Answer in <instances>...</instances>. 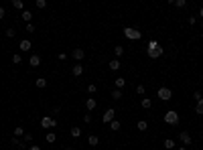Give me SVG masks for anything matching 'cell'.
Here are the masks:
<instances>
[{
    "instance_id": "cell-8",
    "label": "cell",
    "mask_w": 203,
    "mask_h": 150,
    "mask_svg": "<svg viewBox=\"0 0 203 150\" xmlns=\"http://www.w3.org/2000/svg\"><path fill=\"white\" fill-rule=\"evenodd\" d=\"M96 106H97V102L93 99V97H87V99H85V110L87 111H93V110H96Z\"/></svg>"
},
{
    "instance_id": "cell-42",
    "label": "cell",
    "mask_w": 203,
    "mask_h": 150,
    "mask_svg": "<svg viewBox=\"0 0 203 150\" xmlns=\"http://www.w3.org/2000/svg\"><path fill=\"white\" fill-rule=\"evenodd\" d=\"M29 150H41V146H29Z\"/></svg>"
},
{
    "instance_id": "cell-9",
    "label": "cell",
    "mask_w": 203,
    "mask_h": 150,
    "mask_svg": "<svg viewBox=\"0 0 203 150\" xmlns=\"http://www.w3.org/2000/svg\"><path fill=\"white\" fill-rule=\"evenodd\" d=\"M73 59H75V61H81L83 57H85V51H83V49H73Z\"/></svg>"
},
{
    "instance_id": "cell-12",
    "label": "cell",
    "mask_w": 203,
    "mask_h": 150,
    "mask_svg": "<svg viewBox=\"0 0 203 150\" xmlns=\"http://www.w3.org/2000/svg\"><path fill=\"white\" fill-rule=\"evenodd\" d=\"M71 73H73V75H75V77H79V75H81V73H83V65H81V63H77V65H73V69H71Z\"/></svg>"
},
{
    "instance_id": "cell-44",
    "label": "cell",
    "mask_w": 203,
    "mask_h": 150,
    "mask_svg": "<svg viewBox=\"0 0 203 150\" xmlns=\"http://www.w3.org/2000/svg\"><path fill=\"white\" fill-rule=\"evenodd\" d=\"M179 150H187V148H185V146H181V148H179Z\"/></svg>"
},
{
    "instance_id": "cell-39",
    "label": "cell",
    "mask_w": 203,
    "mask_h": 150,
    "mask_svg": "<svg viewBox=\"0 0 203 150\" xmlns=\"http://www.w3.org/2000/svg\"><path fill=\"white\" fill-rule=\"evenodd\" d=\"M83 122H85V124H89V122H92V116H89V114H85V116H83Z\"/></svg>"
},
{
    "instance_id": "cell-28",
    "label": "cell",
    "mask_w": 203,
    "mask_h": 150,
    "mask_svg": "<svg viewBox=\"0 0 203 150\" xmlns=\"http://www.w3.org/2000/svg\"><path fill=\"white\" fill-rule=\"evenodd\" d=\"M112 99H122V89H114L112 91Z\"/></svg>"
},
{
    "instance_id": "cell-25",
    "label": "cell",
    "mask_w": 203,
    "mask_h": 150,
    "mask_svg": "<svg viewBox=\"0 0 203 150\" xmlns=\"http://www.w3.org/2000/svg\"><path fill=\"white\" fill-rule=\"evenodd\" d=\"M173 4L177 6V8H185V6H187V0H173Z\"/></svg>"
},
{
    "instance_id": "cell-16",
    "label": "cell",
    "mask_w": 203,
    "mask_h": 150,
    "mask_svg": "<svg viewBox=\"0 0 203 150\" xmlns=\"http://www.w3.org/2000/svg\"><path fill=\"white\" fill-rule=\"evenodd\" d=\"M114 85H116V89H122V87L126 85V79H124V77H118V79H114Z\"/></svg>"
},
{
    "instance_id": "cell-27",
    "label": "cell",
    "mask_w": 203,
    "mask_h": 150,
    "mask_svg": "<svg viewBox=\"0 0 203 150\" xmlns=\"http://www.w3.org/2000/svg\"><path fill=\"white\" fill-rule=\"evenodd\" d=\"M110 128H112V130H114V132H118V130H120V122H118V120H114V122H110Z\"/></svg>"
},
{
    "instance_id": "cell-45",
    "label": "cell",
    "mask_w": 203,
    "mask_h": 150,
    "mask_svg": "<svg viewBox=\"0 0 203 150\" xmlns=\"http://www.w3.org/2000/svg\"><path fill=\"white\" fill-rule=\"evenodd\" d=\"M63 150H73V148H69V146H67V148H63Z\"/></svg>"
},
{
    "instance_id": "cell-40",
    "label": "cell",
    "mask_w": 203,
    "mask_h": 150,
    "mask_svg": "<svg viewBox=\"0 0 203 150\" xmlns=\"http://www.w3.org/2000/svg\"><path fill=\"white\" fill-rule=\"evenodd\" d=\"M193 97H195V102H199V99H203V97H201V93H199V91H195V93H193Z\"/></svg>"
},
{
    "instance_id": "cell-26",
    "label": "cell",
    "mask_w": 203,
    "mask_h": 150,
    "mask_svg": "<svg viewBox=\"0 0 203 150\" xmlns=\"http://www.w3.org/2000/svg\"><path fill=\"white\" fill-rule=\"evenodd\" d=\"M14 136H16V138L24 136V128H23V126H16V128H14Z\"/></svg>"
},
{
    "instance_id": "cell-21",
    "label": "cell",
    "mask_w": 203,
    "mask_h": 150,
    "mask_svg": "<svg viewBox=\"0 0 203 150\" xmlns=\"http://www.w3.org/2000/svg\"><path fill=\"white\" fill-rule=\"evenodd\" d=\"M10 144H12V146H16V148H24V146H23V142H20V138H16V136H12Z\"/></svg>"
},
{
    "instance_id": "cell-22",
    "label": "cell",
    "mask_w": 203,
    "mask_h": 150,
    "mask_svg": "<svg viewBox=\"0 0 203 150\" xmlns=\"http://www.w3.org/2000/svg\"><path fill=\"white\" fill-rule=\"evenodd\" d=\"M12 6H14L16 10H24V2H23V0H12Z\"/></svg>"
},
{
    "instance_id": "cell-43",
    "label": "cell",
    "mask_w": 203,
    "mask_h": 150,
    "mask_svg": "<svg viewBox=\"0 0 203 150\" xmlns=\"http://www.w3.org/2000/svg\"><path fill=\"white\" fill-rule=\"evenodd\" d=\"M199 16H201V18H203V6H201V8H199Z\"/></svg>"
},
{
    "instance_id": "cell-4",
    "label": "cell",
    "mask_w": 203,
    "mask_h": 150,
    "mask_svg": "<svg viewBox=\"0 0 203 150\" xmlns=\"http://www.w3.org/2000/svg\"><path fill=\"white\" fill-rule=\"evenodd\" d=\"M156 95H159V99H163V102H169V99H173V91H171L169 87H159Z\"/></svg>"
},
{
    "instance_id": "cell-36",
    "label": "cell",
    "mask_w": 203,
    "mask_h": 150,
    "mask_svg": "<svg viewBox=\"0 0 203 150\" xmlns=\"http://www.w3.org/2000/svg\"><path fill=\"white\" fill-rule=\"evenodd\" d=\"M20 61H23V59H20V55H19V53L12 55V63H20Z\"/></svg>"
},
{
    "instance_id": "cell-3",
    "label": "cell",
    "mask_w": 203,
    "mask_h": 150,
    "mask_svg": "<svg viewBox=\"0 0 203 150\" xmlns=\"http://www.w3.org/2000/svg\"><path fill=\"white\" fill-rule=\"evenodd\" d=\"M41 126H43L45 130H53V128L57 126V120L51 118V116H43V118H41Z\"/></svg>"
},
{
    "instance_id": "cell-7",
    "label": "cell",
    "mask_w": 203,
    "mask_h": 150,
    "mask_svg": "<svg viewBox=\"0 0 203 150\" xmlns=\"http://www.w3.org/2000/svg\"><path fill=\"white\" fill-rule=\"evenodd\" d=\"M179 138H181V142H183L185 146H189V144H191V142H193V138H191V134H189L187 130H181Z\"/></svg>"
},
{
    "instance_id": "cell-11",
    "label": "cell",
    "mask_w": 203,
    "mask_h": 150,
    "mask_svg": "<svg viewBox=\"0 0 203 150\" xmlns=\"http://www.w3.org/2000/svg\"><path fill=\"white\" fill-rule=\"evenodd\" d=\"M29 63H31V67H39V65H41V57H39V55H31Z\"/></svg>"
},
{
    "instance_id": "cell-1",
    "label": "cell",
    "mask_w": 203,
    "mask_h": 150,
    "mask_svg": "<svg viewBox=\"0 0 203 150\" xmlns=\"http://www.w3.org/2000/svg\"><path fill=\"white\" fill-rule=\"evenodd\" d=\"M164 124H169V126H177V124H179V111L169 110L167 114H164Z\"/></svg>"
},
{
    "instance_id": "cell-35",
    "label": "cell",
    "mask_w": 203,
    "mask_h": 150,
    "mask_svg": "<svg viewBox=\"0 0 203 150\" xmlns=\"http://www.w3.org/2000/svg\"><path fill=\"white\" fill-rule=\"evenodd\" d=\"M45 6H47L45 0H37V8H45Z\"/></svg>"
},
{
    "instance_id": "cell-14",
    "label": "cell",
    "mask_w": 203,
    "mask_h": 150,
    "mask_svg": "<svg viewBox=\"0 0 203 150\" xmlns=\"http://www.w3.org/2000/svg\"><path fill=\"white\" fill-rule=\"evenodd\" d=\"M140 106L144 107V110H150V107H152V99H150V97H142Z\"/></svg>"
},
{
    "instance_id": "cell-38",
    "label": "cell",
    "mask_w": 203,
    "mask_h": 150,
    "mask_svg": "<svg viewBox=\"0 0 203 150\" xmlns=\"http://www.w3.org/2000/svg\"><path fill=\"white\" fill-rule=\"evenodd\" d=\"M136 93H138V95H142V93H144V85H138V87H136Z\"/></svg>"
},
{
    "instance_id": "cell-33",
    "label": "cell",
    "mask_w": 203,
    "mask_h": 150,
    "mask_svg": "<svg viewBox=\"0 0 203 150\" xmlns=\"http://www.w3.org/2000/svg\"><path fill=\"white\" fill-rule=\"evenodd\" d=\"M96 89H97L96 83H89V85H87V91H89V93H96Z\"/></svg>"
},
{
    "instance_id": "cell-46",
    "label": "cell",
    "mask_w": 203,
    "mask_h": 150,
    "mask_svg": "<svg viewBox=\"0 0 203 150\" xmlns=\"http://www.w3.org/2000/svg\"><path fill=\"white\" fill-rule=\"evenodd\" d=\"M114 150H118V148H114Z\"/></svg>"
},
{
    "instance_id": "cell-19",
    "label": "cell",
    "mask_w": 203,
    "mask_h": 150,
    "mask_svg": "<svg viewBox=\"0 0 203 150\" xmlns=\"http://www.w3.org/2000/svg\"><path fill=\"white\" fill-rule=\"evenodd\" d=\"M195 114H199V116H203V99H199V102L195 103Z\"/></svg>"
},
{
    "instance_id": "cell-5",
    "label": "cell",
    "mask_w": 203,
    "mask_h": 150,
    "mask_svg": "<svg viewBox=\"0 0 203 150\" xmlns=\"http://www.w3.org/2000/svg\"><path fill=\"white\" fill-rule=\"evenodd\" d=\"M163 53H164V49L160 47H156V49H146V55H148L150 59H159V57H163Z\"/></svg>"
},
{
    "instance_id": "cell-34",
    "label": "cell",
    "mask_w": 203,
    "mask_h": 150,
    "mask_svg": "<svg viewBox=\"0 0 203 150\" xmlns=\"http://www.w3.org/2000/svg\"><path fill=\"white\" fill-rule=\"evenodd\" d=\"M14 34H16V30H14V29H8V30H6V37H8V39H12Z\"/></svg>"
},
{
    "instance_id": "cell-41",
    "label": "cell",
    "mask_w": 203,
    "mask_h": 150,
    "mask_svg": "<svg viewBox=\"0 0 203 150\" xmlns=\"http://www.w3.org/2000/svg\"><path fill=\"white\" fill-rule=\"evenodd\" d=\"M6 16V10H4V6H0V18H4Z\"/></svg>"
},
{
    "instance_id": "cell-31",
    "label": "cell",
    "mask_w": 203,
    "mask_h": 150,
    "mask_svg": "<svg viewBox=\"0 0 203 150\" xmlns=\"http://www.w3.org/2000/svg\"><path fill=\"white\" fill-rule=\"evenodd\" d=\"M23 140H24V142H33V134H31V132H24Z\"/></svg>"
},
{
    "instance_id": "cell-6",
    "label": "cell",
    "mask_w": 203,
    "mask_h": 150,
    "mask_svg": "<svg viewBox=\"0 0 203 150\" xmlns=\"http://www.w3.org/2000/svg\"><path fill=\"white\" fill-rule=\"evenodd\" d=\"M114 118H116V110H114V107H108L104 118H102V122H104V124H110V122H114Z\"/></svg>"
},
{
    "instance_id": "cell-30",
    "label": "cell",
    "mask_w": 203,
    "mask_h": 150,
    "mask_svg": "<svg viewBox=\"0 0 203 150\" xmlns=\"http://www.w3.org/2000/svg\"><path fill=\"white\" fill-rule=\"evenodd\" d=\"M71 136L73 138H79L81 136V128H71Z\"/></svg>"
},
{
    "instance_id": "cell-29",
    "label": "cell",
    "mask_w": 203,
    "mask_h": 150,
    "mask_svg": "<svg viewBox=\"0 0 203 150\" xmlns=\"http://www.w3.org/2000/svg\"><path fill=\"white\" fill-rule=\"evenodd\" d=\"M164 148H167V150H173L175 148V142L171 140V138H167V140H164Z\"/></svg>"
},
{
    "instance_id": "cell-13",
    "label": "cell",
    "mask_w": 203,
    "mask_h": 150,
    "mask_svg": "<svg viewBox=\"0 0 203 150\" xmlns=\"http://www.w3.org/2000/svg\"><path fill=\"white\" fill-rule=\"evenodd\" d=\"M20 18L24 20V22L29 24L31 22V18H33V12H31V10H23V14H20Z\"/></svg>"
},
{
    "instance_id": "cell-2",
    "label": "cell",
    "mask_w": 203,
    "mask_h": 150,
    "mask_svg": "<svg viewBox=\"0 0 203 150\" xmlns=\"http://www.w3.org/2000/svg\"><path fill=\"white\" fill-rule=\"evenodd\" d=\"M124 37H126V39H130V41H138V39H142V33L138 29L126 26V29H124Z\"/></svg>"
},
{
    "instance_id": "cell-20",
    "label": "cell",
    "mask_w": 203,
    "mask_h": 150,
    "mask_svg": "<svg viewBox=\"0 0 203 150\" xmlns=\"http://www.w3.org/2000/svg\"><path fill=\"white\" fill-rule=\"evenodd\" d=\"M136 128H138V130H140V132H144V130H148V122H144V120H140V122H138V124H136Z\"/></svg>"
},
{
    "instance_id": "cell-32",
    "label": "cell",
    "mask_w": 203,
    "mask_h": 150,
    "mask_svg": "<svg viewBox=\"0 0 203 150\" xmlns=\"http://www.w3.org/2000/svg\"><path fill=\"white\" fill-rule=\"evenodd\" d=\"M156 47H159V43H156L155 39H150V41H148V47H146V49H156Z\"/></svg>"
},
{
    "instance_id": "cell-17",
    "label": "cell",
    "mask_w": 203,
    "mask_h": 150,
    "mask_svg": "<svg viewBox=\"0 0 203 150\" xmlns=\"http://www.w3.org/2000/svg\"><path fill=\"white\" fill-rule=\"evenodd\" d=\"M20 51H31V41L29 39L20 41Z\"/></svg>"
},
{
    "instance_id": "cell-23",
    "label": "cell",
    "mask_w": 203,
    "mask_h": 150,
    "mask_svg": "<svg viewBox=\"0 0 203 150\" xmlns=\"http://www.w3.org/2000/svg\"><path fill=\"white\" fill-rule=\"evenodd\" d=\"M114 55H116V59H120L122 55H124V47H120V45H118V47H114Z\"/></svg>"
},
{
    "instance_id": "cell-24",
    "label": "cell",
    "mask_w": 203,
    "mask_h": 150,
    "mask_svg": "<svg viewBox=\"0 0 203 150\" xmlns=\"http://www.w3.org/2000/svg\"><path fill=\"white\" fill-rule=\"evenodd\" d=\"M37 87H39V89H45V87H47V79L39 77V79H37Z\"/></svg>"
},
{
    "instance_id": "cell-10",
    "label": "cell",
    "mask_w": 203,
    "mask_h": 150,
    "mask_svg": "<svg viewBox=\"0 0 203 150\" xmlns=\"http://www.w3.org/2000/svg\"><path fill=\"white\" fill-rule=\"evenodd\" d=\"M108 67L112 69V71H120V67H122V63H120V59H112L110 63H108Z\"/></svg>"
},
{
    "instance_id": "cell-15",
    "label": "cell",
    "mask_w": 203,
    "mask_h": 150,
    "mask_svg": "<svg viewBox=\"0 0 203 150\" xmlns=\"http://www.w3.org/2000/svg\"><path fill=\"white\" fill-rule=\"evenodd\" d=\"M45 140H47L49 144H53V142L57 140V134H55V132H47V136H45Z\"/></svg>"
},
{
    "instance_id": "cell-37",
    "label": "cell",
    "mask_w": 203,
    "mask_h": 150,
    "mask_svg": "<svg viewBox=\"0 0 203 150\" xmlns=\"http://www.w3.org/2000/svg\"><path fill=\"white\" fill-rule=\"evenodd\" d=\"M27 33H35V24H33V22L27 24Z\"/></svg>"
},
{
    "instance_id": "cell-18",
    "label": "cell",
    "mask_w": 203,
    "mask_h": 150,
    "mask_svg": "<svg viewBox=\"0 0 203 150\" xmlns=\"http://www.w3.org/2000/svg\"><path fill=\"white\" fill-rule=\"evenodd\" d=\"M97 142H100V138H97L96 134H92L89 138H87V144H89V146H97Z\"/></svg>"
}]
</instances>
